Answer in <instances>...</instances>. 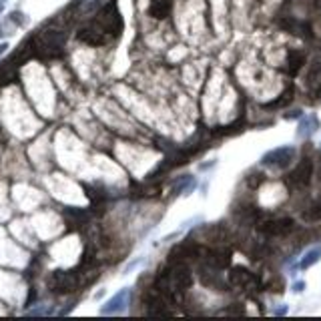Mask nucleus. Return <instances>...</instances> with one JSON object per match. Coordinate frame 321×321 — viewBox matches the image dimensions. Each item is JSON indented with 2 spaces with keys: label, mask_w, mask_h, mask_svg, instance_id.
I'll return each instance as SVG.
<instances>
[{
  "label": "nucleus",
  "mask_w": 321,
  "mask_h": 321,
  "mask_svg": "<svg viewBox=\"0 0 321 321\" xmlns=\"http://www.w3.org/2000/svg\"><path fill=\"white\" fill-rule=\"evenodd\" d=\"M66 34L62 30H45L41 34H36L32 38V47H34V54L38 56H47V58H54L62 54V47H64Z\"/></svg>",
  "instance_id": "obj_1"
},
{
  "label": "nucleus",
  "mask_w": 321,
  "mask_h": 321,
  "mask_svg": "<svg viewBox=\"0 0 321 321\" xmlns=\"http://www.w3.org/2000/svg\"><path fill=\"white\" fill-rule=\"evenodd\" d=\"M93 22H95L105 34H108L110 38L116 36V34L123 30V16H121V12H118V8H116L114 2L105 4V6L99 10V14H97V18H95Z\"/></svg>",
  "instance_id": "obj_2"
},
{
  "label": "nucleus",
  "mask_w": 321,
  "mask_h": 321,
  "mask_svg": "<svg viewBox=\"0 0 321 321\" xmlns=\"http://www.w3.org/2000/svg\"><path fill=\"white\" fill-rule=\"evenodd\" d=\"M311 179H313V160L309 157H303L299 160V165L289 173L287 183L293 189H307L311 185Z\"/></svg>",
  "instance_id": "obj_3"
},
{
  "label": "nucleus",
  "mask_w": 321,
  "mask_h": 321,
  "mask_svg": "<svg viewBox=\"0 0 321 321\" xmlns=\"http://www.w3.org/2000/svg\"><path fill=\"white\" fill-rule=\"evenodd\" d=\"M295 155H297V151L293 147H279V149H273V151L265 153L261 157V165L273 167V169H285L293 163Z\"/></svg>",
  "instance_id": "obj_4"
},
{
  "label": "nucleus",
  "mask_w": 321,
  "mask_h": 321,
  "mask_svg": "<svg viewBox=\"0 0 321 321\" xmlns=\"http://www.w3.org/2000/svg\"><path fill=\"white\" fill-rule=\"evenodd\" d=\"M49 285L54 293H70L78 287V279L72 271H54Z\"/></svg>",
  "instance_id": "obj_5"
},
{
  "label": "nucleus",
  "mask_w": 321,
  "mask_h": 321,
  "mask_svg": "<svg viewBox=\"0 0 321 321\" xmlns=\"http://www.w3.org/2000/svg\"><path fill=\"white\" fill-rule=\"evenodd\" d=\"M131 295H133V291H131L129 287L121 289L118 293H114L107 303L101 307V313H103V315H116V313L127 311V307H129V303H131Z\"/></svg>",
  "instance_id": "obj_6"
},
{
  "label": "nucleus",
  "mask_w": 321,
  "mask_h": 321,
  "mask_svg": "<svg viewBox=\"0 0 321 321\" xmlns=\"http://www.w3.org/2000/svg\"><path fill=\"white\" fill-rule=\"evenodd\" d=\"M293 227H295V223H293V219H289V217L269 219V221L259 225V229H261L265 235H271V237H285V235H289V233L293 231Z\"/></svg>",
  "instance_id": "obj_7"
},
{
  "label": "nucleus",
  "mask_w": 321,
  "mask_h": 321,
  "mask_svg": "<svg viewBox=\"0 0 321 321\" xmlns=\"http://www.w3.org/2000/svg\"><path fill=\"white\" fill-rule=\"evenodd\" d=\"M76 36H78V41H83V43H87V45H91V47H103V45H107L108 41H110V36L105 34L95 22L83 26Z\"/></svg>",
  "instance_id": "obj_8"
},
{
  "label": "nucleus",
  "mask_w": 321,
  "mask_h": 321,
  "mask_svg": "<svg viewBox=\"0 0 321 321\" xmlns=\"http://www.w3.org/2000/svg\"><path fill=\"white\" fill-rule=\"evenodd\" d=\"M305 89L311 99H321V62H315L305 74Z\"/></svg>",
  "instance_id": "obj_9"
},
{
  "label": "nucleus",
  "mask_w": 321,
  "mask_h": 321,
  "mask_svg": "<svg viewBox=\"0 0 321 321\" xmlns=\"http://www.w3.org/2000/svg\"><path fill=\"white\" fill-rule=\"evenodd\" d=\"M255 281L253 273L243 265H235V267L229 271V283L233 287H249V283Z\"/></svg>",
  "instance_id": "obj_10"
},
{
  "label": "nucleus",
  "mask_w": 321,
  "mask_h": 321,
  "mask_svg": "<svg viewBox=\"0 0 321 321\" xmlns=\"http://www.w3.org/2000/svg\"><path fill=\"white\" fill-rule=\"evenodd\" d=\"M305 60H307V54L303 53V51H295V49L289 51V53H287V58H285V72L291 74V76H295V74L303 68Z\"/></svg>",
  "instance_id": "obj_11"
},
{
  "label": "nucleus",
  "mask_w": 321,
  "mask_h": 321,
  "mask_svg": "<svg viewBox=\"0 0 321 321\" xmlns=\"http://www.w3.org/2000/svg\"><path fill=\"white\" fill-rule=\"evenodd\" d=\"M207 263L215 269H225L231 263V253L227 249H211L207 251Z\"/></svg>",
  "instance_id": "obj_12"
},
{
  "label": "nucleus",
  "mask_w": 321,
  "mask_h": 321,
  "mask_svg": "<svg viewBox=\"0 0 321 321\" xmlns=\"http://www.w3.org/2000/svg\"><path fill=\"white\" fill-rule=\"evenodd\" d=\"M319 129V118L315 114H309V116H301V123H299V129H297V135L299 137H309L313 135L315 131Z\"/></svg>",
  "instance_id": "obj_13"
},
{
  "label": "nucleus",
  "mask_w": 321,
  "mask_h": 321,
  "mask_svg": "<svg viewBox=\"0 0 321 321\" xmlns=\"http://www.w3.org/2000/svg\"><path fill=\"white\" fill-rule=\"evenodd\" d=\"M173 185H175V195H189L195 189V179L193 175H181Z\"/></svg>",
  "instance_id": "obj_14"
},
{
  "label": "nucleus",
  "mask_w": 321,
  "mask_h": 321,
  "mask_svg": "<svg viewBox=\"0 0 321 321\" xmlns=\"http://www.w3.org/2000/svg\"><path fill=\"white\" fill-rule=\"evenodd\" d=\"M171 12V2L169 0H153V4L149 6V14L153 18H167Z\"/></svg>",
  "instance_id": "obj_15"
},
{
  "label": "nucleus",
  "mask_w": 321,
  "mask_h": 321,
  "mask_svg": "<svg viewBox=\"0 0 321 321\" xmlns=\"http://www.w3.org/2000/svg\"><path fill=\"white\" fill-rule=\"evenodd\" d=\"M319 259H321V245H315V247H311L303 255V259L299 261V269H309L311 265H315Z\"/></svg>",
  "instance_id": "obj_16"
},
{
  "label": "nucleus",
  "mask_w": 321,
  "mask_h": 321,
  "mask_svg": "<svg viewBox=\"0 0 321 321\" xmlns=\"http://www.w3.org/2000/svg\"><path fill=\"white\" fill-rule=\"evenodd\" d=\"M16 70H18V66H16L12 60L4 62V66L0 68V85H8V83H12V81L16 78Z\"/></svg>",
  "instance_id": "obj_17"
},
{
  "label": "nucleus",
  "mask_w": 321,
  "mask_h": 321,
  "mask_svg": "<svg viewBox=\"0 0 321 321\" xmlns=\"http://www.w3.org/2000/svg\"><path fill=\"white\" fill-rule=\"evenodd\" d=\"M321 219V203H315L311 205L307 211H303V221L305 223H315Z\"/></svg>",
  "instance_id": "obj_18"
},
{
  "label": "nucleus",
  "mask_w": 321,
  "mask_h": 321,
  "mask_svg": "<svg viewBox=\"0 0 321 321\" xmlns=\"http://www.w3.org/2000/svg\"><path fill=\"white\" fill-rule=\"evenodd\" d=\"M293 101V87H289L283 95H281V99H277V101H273L271 105H267V107H285V105H289Z\"/></svg>",
  "instance_id": "obj_19"
},
{
  "label": "nucleus",
  "mask_w": 321,
  "mask_h": 321,
  "mask_svg": "<svg viewBox=\"0 0 321 321\" xmlns=\"http://www.w3.org/2000/svg\"><path fill=\"white\" fill-rule=\"evenodd\" d=\"M53 309L51 307H38V309H30L26 315H51Z\"/></svg>",
  "instance_id": "obj_20"
},
{
  "label": "nucleus",
  "mask_w": 321,
  "mask_h": 321,
  "mask_svg": "<svg viewBox=\"0 0 321 321\" xmlns=\"http://www.w3.org/2000/svg\"><path fill=\"white\" fill-rule=\"evenodd\" d=\"M301 116H303V112H301V110H293V112L285 114V118H301Z\"/></svg>",
  "instance_id": "obj_21"
},
{
  "label": "nucleus",
  "mask_w": 321,
  "mask_h": 321,
  "mask_svg": "<svg viewBox=\"0 0 321 321\" xmlns=\"http://www.w3.org/2000/svg\"><path fill=\"white\" fill-rule=\"evenodd\" d=\"M303 287H305V283H303V281H299V283H295V285H293V289H295V291H303Z\"/></svg>",
  "instance_id": "obj_22"
},
{
  "label": "nucleus",
  "mask_w": 321,
  "mask_h": 321,
  "mask_svg": "<svg viewBox=\"0 0 321 321\" xmlns=\"http://www.w3.org/2000/svg\"><path fill=\"white\" fill-rule=\"evenodd\" d=\"M313 8H315V12L321 16V0H315V4H313Z\"/></svg>",
  "instance_id": "obj_23"
},
{
  "label": "nucleus",
  "mask_w": 321,
  "mask_h": 321,
  "mask_svg": "<svg viewBox=\"0 0 321 321\" xmlns=\"http://www.w3.org/2000/svg\"><path fill=\"white\" fill-rule=\"evenodd\" d=\"M6 51H8V45H6V43H2V45H0V56L6 53Z\"/></svg>",
  "instance_id": "obj_24"
},
{
  "label": "nucleus",
  "mask_w": 321,
  "mask_h": 321,
  "mask_svg": "<svg viewBox=\"0 0 321 321\" xmlns=\"http://www.w3.org/2000/svg\"><path fill=\"white\" fill-rule=\"evenodd\" d=\"M4 6H6V0H0V14H2V10H4Z\"/></svg>",
  "instance_id": "obj_25"
}]
</instances>
